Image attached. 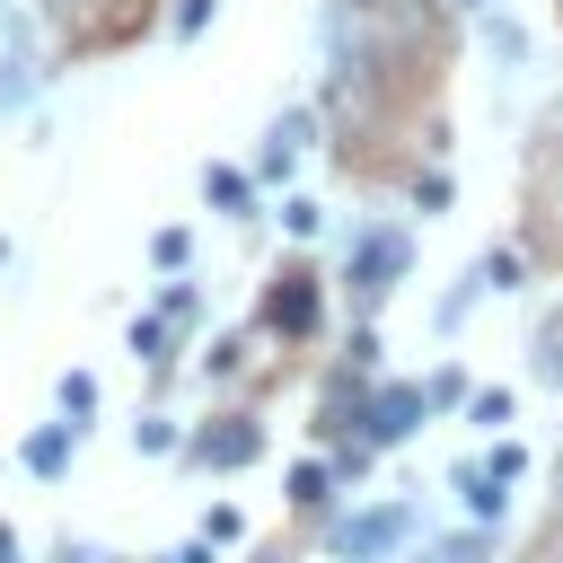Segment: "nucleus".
<instances>
[{"label": "nucleus", "mask_w": 563, "mask_h": 563, "mask_svg": "<svg viewBox=\"0 0 563 563\" xmlns=\"http://www.w3.org/2000/svg\"><path fill=\"white\" fill-rule=\"evenodd\" d=\"M150 264H158V273H185V264H194V238H185V229H158V238H150Z\"/></svg>", "instance_id": "17"}, {"label": "nucleus", "mask_w": 563, "mask_h": 563, "mask_svg": "<svg viewBox=\"0 0 563 563\" xmlns=\"http://www.w3.org/2000/svg\"><path fill=\"white\" fill-rule=\"evenodd\" d=\"M405 273H413V229H405V220H369L361 246H352V273H343V282H352V308L369 317Z\"/></svg>", "instance_id": "2"}, {"label": "nucleus", "mask_w": 563, "mask_h": 563, "mask_svg": "<svg viewBox=\"0 0 563 563\" xmlns=\"http://www.w3.org/2000/svg\"><path fill=\"white\" fill-rule=\"evenodd\" d=\"M264 325H273V334H290V343H308V334L325 325V290H317V273H308V264L273 273V290H264Z\"/></svg>", "instance_id": "4"}, {"label": "nucleus", "mask_w": 563, "mask_h": 563, "mask_svg": "<svg viewBox=\"0 0 563 563\" xmlns=\"http://www.w3.org/2000/svg\"><path fill=\"white\" fill-rule=\"evenodd\" d=\"M167 26H176V44H194V35L211 26V0H176V18H167Z\"/></svg>", "instance_id": "23"}, {"label": "nucleus", "mask_w": 563, "mask_h": 563, "mask_svg": "<svg viewBox=\"0 0 563 563\" xmlns=\"http://www.w3.org/2000/svg\"><path fill=\"white\" fill-rule=\"evenodd\" d=\"M308 132H317V114H308V106H290V114L264 132V158H255V176H290V167H299V150H308Z\"/></svg>", "instance_id": "6"}, {"label": "nucleus", "mask_w": 563, "mask_h": 563, "mask_svg": "<svg viewBox=\"0 0 563 563\" xmlns=\"http://www.w3.org/2000/svg\"><path fill=\"white\" fill-rule=\"evenodd\" d=\"M185 449H194L202 466H220V475H229V466H255V457H264V422H255V413H211Z\"/></svg>", "instance_id": "5"}, {"label": "nucleus", "mask_w": 563, "mask_h": 563, "mask_svg": "<svg viewBox=\"0 0 563 563\" xmlns=\"http://www.w3.org/2000/svg\"><path fill=\"white\" fill-rule=\"evenodd\" d=\"M255 185H264L255 167H211V176H202V194H211L229 220H255V211H264V194H255Z\"/></svg>", "instance_id": "8"}, {"label": "nucleus", "mask_w": 563, "mask_h": 563, "mask_svg": "<svg viewBox=\"0 0 563 563\" xmlns=\"http://www.w3.org/2000/svg\"><path fill=\"white\" fill-rule=\"evenodd\" d=\"M484 466H493V475H501V484H519V475H528V449H519V440H501V449H493V457H484Z\"/></svg>", "instance_id": "26"}, {"label": "nucleus", "mask_w": 563, "mask_h": 563, "mask_svg": "<svg viewBox=\"0 0 563 563\" xmlns=\"http://www.w3.org/2000/svg\"><path fill=\"white\" fill-rule=\"evenodd\" d=\"M26 79H35V70H26V9L0 0V106L26 97Z\"/></svg>", "instance_id": "7"}, {"label": "nucleus", "mask_w": 563, "mask_h": 563, "mask_svg": "<svg viewBox=\"0 0 563 563\" xmlns=\"http://www.w3.org/2000/svg\"><path fill=\"white\" fill-rule=\"evenodd\" d=\"M413 563H484V519H475V528H457V537H431Z\"/></svg>", "instance_id": "15"}, {"label": "nucleus", "mask_w": 563, "mask_h": 563, "mask_svg": "<svg viewBox=\"0 0 563 563\" xmlns=\"http://www.w3.org/2000/svg\"><path fill=\"white\" fill-rule=\"evenodd\" d=\"M325 501H334V466H325V457H299V466H290V510L308 519V510H325Z\"/></svg>", "instance_id": "13"}, {"label": "nucleus", "mask_w": 563, "mask_h": 563, "mask_svg": "<svg viewBox=\"0 0 563 563\" xmlns=\"http://www.w3.org/2000/svg\"><path fill=\"white\" fill-rule=\"evenodd\" d=\"M510 422V387H475L466 396V431H501Z\"/></svg>", "instance_id": "16"}, {"label": "nucleus", "mask_w": 563, "mask_h": 563, "mask_svg": "<svg viewBox=\"0 0 563 563\" xmlns=\"http://www.w3.org/2000/svg\"><path fill=\"white\" fill-rule=\"evenodd\" d=\"M282 229H290V238H299V246H308V238H317V229H325V211H317V202H308V194H290V202H282Z\"/></svg>", "instance_id": "19"}, {"label": "nucleus", "mask_w": 563, "mask_h": 563, "mask_svg": "<svg viewBox=\"0 0 563 563\" xmlns=\"http://www.w3.org/2000/svg\"><path fill=\"white\" fill-rule=\"evenodd\" d=\"M70 431H79V422H53V431H26V449H18V457H26L35 475H62V466H70Z\"/></svg>", "instance_id": "14"}, {"label": "nucleus", "mask_w": 563, "mask_h": 563, "mask_svg": "<svg viewBox=\"0 0 563 563\" xmlns=\"http://www.w3.org/2000/svg\"><path fill=\"white\" fill-rule=\"evenodd\" d=\"M158 563H211V537H194V545H176V554H158Z\"/></svg>", "instance_id": "28"}, {"label": "nucleus", "mask_w": 563, "mask_h": 563, "mask_svg": "<svg viewBox=\"0 0 563 563\" xmlns=\"http://www.w3.org/2000/svg\"><path fill=\"white\" fill-rule=\"evenodd\" d=\"M202 537H211V545H229V537H246V510H238V501H220V510L202 519Z\"/></svg>", "instance_id": "22"}, {"label": "nucleus", "mask_w": 563, "mask_h": 563, "mask_svg": "<svg viewBox=\"0 0 563 563\" xmlns=\"http://www.w3.org/2000/svg\"><path fill=\"white\" fill-rule=\"evenodd\" d=\"M519 273H528L519 246H493V255H484V290H519Z\"/></svg>", "instance_id": "20"}, {"label": "nucleus", "mask_w": 563, "mask_h": 563, "mask_svg": "<svg viewBox=\"0 0 563 563\" xmlns=\"http://www.w3.org/2000/svg\"><path fill=\"white\" fill-rule=\"evenodd\" d=\"M141 449H150V457H167V449H176V431H167V413H141Z\"/></svg>", "instance_id": "27"}, {"label": "nucleus", "mask_w": 563, "mask_h": 563, "mask_svg": "<svg viewBox=\"0 0 563 563\" xmlns=\"http://www.w3.org/2000/svg\"><path fill=\"white\" fill-rule=\"evenodd\" d=\"M44 18L70 26V35H88V26H97V0H44Z\"/></svg>", "instance_id": "21"}, {"label": "nucleus", "mask_w": 563, "mask_h": 563, "mask_svg": "<svg viewBox=\"0 0 563 563\" xmlns=\"http://www.w3.org/2000/svg\"><path fill=\"white\" fill-rule=\"evenodd\" d=\"M475 299H484V264H475V273H457V282L440 290V308H431V334L449 343V334H457V325L475 317Z\"/></svg>", "instance_id": "9"}, {"label": "nucleus", "mask_w": 563, "mask_h": 563, "mask_svg": "<svg viewBox=\"0 0 563 563\" xmlns=\"http://www.w3.org/2000/svg\"><path fill=\"white\" fill-rule=\"evenodd\" d=\"M554 519H563V466H554Z\"/></svg>", "instance_id": "30"}, {"label": "nucleus", "mask_w": 563, "mask_h": 563, "mask_svg": "<svg viewBox=\"0 0 563 563\" xmlns=\"http://www.w3.org/2000/svg\"><path fill=\"white\" fill-rule=\"evenodd\" d=\"M0 563H18V537H9V528H0Z\"/></svg>", "instance_id": "29"}, {"label": "nucleus", "mask_w": 563, "mask_h": 563, "mask_svg": "<svg viewBox=\"0 0 563 563\" xmlns=\"http://www.w3.org/2000/svg\"><path fill=\"white\" fill-rule=\"evenodd\" d=\"M422 413H431V387H413V378H387V387H369V396H361L352 431H361L369 449H405V440L422 431Z\"/></svg>", "instance_id": "3"}, {"label": "nucleus", "mask_w": 563, "mask_h": 563, "mask_svg": "<svg viewBox=\"0 0 563 563\" xmlns=\"http://www.w3.org/2000/svg\"><path fill=\"white\" fill-rule=\"evenodd\" d=\"M413 528H422V510L396 493V501H361L352 519H334V528H325V545H334L343 563H396V554L413 545Z\"/></svg>", "instance_id": "1"}, {"label": "nucleus", "mask_w": 563, "mask_h": 563, "mask_svg": "<svg viewBox=\"0 0 563 563\" xmlns=\"http://www.w3.org/2000/svg\"><path fill=\"white\" fill-rule=\"evenodd\" d=\"M449 9H493V0H449Z\"/></svg>", "instance_id": "31"}, {"label": "nucleus", "mask_w": 563, "mask_h": 563, "mask_svg": "<svg viewBox=\"0 0 563 563\" xmlns=\"http://www.w3.org/2000/svg\"><path fill=\"white\" fill-rule=\"evenodd\" d=\"M62 413L88 431V413H97V378H88V369H70V378H62Z\"/></svg>", "instance_id": "18"}, {"label": "nucleus", "mask_w": 563, "mask_h": 563, "mask_svg": "<svg viewBox=\"0 0 563 563\" xmlns=\"http://www.w3.org/2000/svg\"><path fill=\"white\" fill-rule=\"evenodd\" d=\"M176 334H185V325H176L167 308H150V317L132 325V352H141V369H167V361H176Z\"/></svg>", "instance_id": "12"}, {"label": "nucleus", "mask_w": 563, "mask_h": 563, "mask_svg": "<svg viewBox=\"0 0 563 563\" xmlns=\"http://www.w3.org/2000/svg\"><path fill=\"white\" fill-rule=\"evenodd\" d=\"M484 44H493V53H501V62H519V53H528V35H519V26H510V18H493V26H484Z\"/></svg>", "instance_id": "24"}, {"label": "nucleus", "mask_w": 563, "mask_h": 563, "mask_svg": "<svg viewBox=\"0 0 563 563\" xmlns=\"http://www.w3.org/2000/svg\"><path fill=\"white\" fill-rule=\"evenodd\" d=\"M528 378H537V387H563V308L537 317V334H528Z\"/></svg>", "instance_id": "11"}, {"label": "nucleus", "mask_w": 563, "mask_h": 563, "mask_svg": "<svg viewBox=\"0 0 563 563\" xmlns=\"http://www.w3.org/2000/svg\"><path fill=\"white\" fill-rule=\"evenodd\" d=\"M466 396H475V387H466V369H457V361H449V369H440V378H431V405H466Z\"/></svg>", "instance_id": "25"}, {"label": "nucleus", "mask_w": 563, "mask_h": 563, "mask_svg": "<svg viewBox=\"0 0 563 563\" xmlns=\"http://www.w3.org/2000/svg\"><path fill=\"white\" fill-rule=\"evenodd\" d=\"M457 493H466V519H484V528H493V519H501V501H510V484H501L484 457H475V466H457Z\"/></svg>", "instance_id": "10"}]
</instances>
